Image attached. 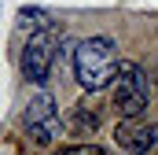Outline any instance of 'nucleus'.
Returning a JSON list of instances; mask_svg holds the SVG:
<instances>
[{
  "label": "nucleus",
  "mask_w": 158,
  "mask_h": 155,
  "mask_svg": "<svg viewBox=\"0 0 158 155\" xmlns=\"http://www.w3.org/2000/svg\"><path fill=\"white\" fill-rule=\"evenodd\" d=\"M19 26L22 30H52V15L44 7H19Z\"/></svg>",
  "instance_id": "nucleus-6"
},
{
  "label": "nucleus",
  "mask_w": 158,
  "mask_h": 155,
  "mask_svg": "<svg viewBox=\"0 0 158 155\" xmlns=\"http://www.w3.org/2000/svg\"><path fill=\"white\" fill-rule=\"evenodd\" d=\"M52 155H107L99 144H63V148H55Z\"/></svg>",
  "instance_id": "nucleus-7"
},
{
  "label": "nucleus",
  "mask_w": 158,
  "mask_h": 155,
  "mask_svg": "<svg viewBox=\"0 0 158 155\" xmlns=\"http://www.w3.org/2000/svg\"><path fill=\"white\" fill-rule=\"evenodd\" d=\"M118 140H121L132 155H143V152L158 140V126H129V122H125V126L118 129Z\"/></svg>",
  "instance_id": "nucleus-5"
},
{
  "label": "nucleus",
  "mask_w": 158,
  "mask_h": 155,
  "mask_svg": "<svg viewBox=\"0 0 158 155\" xmlns=\"http://www.w3.org/2000/svg\"><path fill=\"white\" fill-rule=\"evenodd\" d=\"M26 129H30V137L37 144H52L63 133V122H59V111H55V96L48 89H40L30 100V107H26Z\"/></svg>",
  "instance_id": "nucleus-4"
},
{
  "label": "nucleus",
  "mask_w": 158,
  "mask_h": 155,
  "mask_svg": "<svg viewBox=\"0 0 158 155\" xmlns=\"http://www.w3.org/2000/svg\"><path fill=\"white\" fill-rule=\"evenodd\" d=\"M151 104V78L140 63H129L121 59V70H118V81H114V107L125 122L140 118Z\"/></svg>",
  "instance_id": "nucleus-2"
},
{
  "label": "nucleus",
  "mask_w": 158,
  "mask_h": 155,
  "mask_svg": "<svg viewBox=\"0 0 158 155\" xmlns=\"http://www.w3.org/2000/svg\"><path fill=\"white\" fill-rule=\"evenodd\" d=\"M118 70L121 59H118V44L110 37H88L74 48V78L81 89L99 92L118 81Z\"/></svg>",
  "instance_id": "nucleus-1"
},
{
  "label": "nucleus",
  "mask_w": 158,
  "mask_h": 155,
  "mask_svg": "<svg viewBox=\"0 0 158 155\" xmlns=\"http://www.w3.org/2000/svg\"><path fill=\"white\" fill-rule=\"evenodd\" d=\"M55 48H59V30L55 26L40 30V33H33L26 41V48H22V74H26V81H33V85L48 81L52 63H55Z\"/></svg>",
  "instance_id": "nucleus-3"
}]
</instances>
